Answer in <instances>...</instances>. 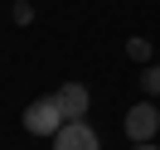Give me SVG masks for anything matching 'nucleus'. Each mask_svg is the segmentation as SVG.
<instances>
[{
  "label": "nucleus",
  "instance_id": "obj_6",
  "mask_svg": "<svg viewBox=\"0 0 160 150\" xmlns=\"http://www.w3.org/2000/svg\"><path fill=\"white\" fill-rule=\"evenodd\" d=\"M126 53H131L136 63H146V58H150V39H131V44H126Z\"/></svg>",
  "mask_w": 160,
  "mask_h": 150
},
{
  "label": "nucleus",
  "instance_id": "obj_1",
  "mask_svg": "<svg viewBox=\"0 0 160 150\" xmlns=\"http://www.w3.org/2000/svg\"><path fill=\"white\" fill-rule=\"evenodd\" d=\"M68 126V111H63V102L58 97H39V102H29V111H24V131L29 136H58V131Z\"/></svg>",
  "mask_w": 160,
  "mask_h": 150
},
{
  "label": "nucleus",
  "instance_id": "obj_2",
  "mask_svg": "<svg viewBox=\"0 0 160 150\" xmlns=\"http://www.w3.org/2000/svg\"><path fill=\"white\" fill-rule=\"evenodd\" d=\"M155 131H160V111L150 107V102H141V107H131V111H126V136L136 140V145L155 140Z\"/></svg>",
  "mask_w": 160,
  "mask_h": 150
},
{
  "label": "nucleus",
  "instance_id": "obj_7",
  "mask_svg": "<svg viewBox=\"0 0 160 150\" xmlns=\"http://www.w3.org/2000/svg\"><path fill=\"white\" fill-rule=\"evenodd\" d=\"M131 150H155V140H146V145H131Z\"/></svg>",
  "mask_w": 160,
  "mask_h": 150
},
{
  "label": "nucleus",
  "instance_id": "obj_4",
  "mask_svg": "<svg viewBox=\"0 0 160 150\" xmlns=\"http://www.w3.org/2000/svg\"><path fill=\"white\" fill-rule=\"evenodd\" d=\"M53 97L63 102V111H68V121H82V111H88V87L82 82H63Z\"/></svg>",
  "mask_w": 160,
  "mask_h": 150
},
{
  "label": "nucleus",
  "instance_id": "obj_3",
  "mask_svg": "<svg viewBox=\"0 0 160 150\" xmlns=\"http://www.w3.org/2000/svg\"><path fill=\"white\" fill-rule=\"evenodd\" d=\"M53 150H102L97 145V131L88 121H68V126L53 136Z\"/></svg>",
  "mask_w": 160,
  "mask_h": 150
},
{
  "label": "nucleus",
  "instance_id": "obj_5",
  "mask_svg": "<svg viewBox=\"0 0 160 150\" xmlns=\"http://www.w3.org/2000/svg\"><path fill=\"white\" fill-rule=\"evenodd\" d=\"M141 87H146L150 97H160V63H146V73H141Z\"/></svg>",
  "mask_w": 160,
  "mask_h": 150
}]
</instances>
